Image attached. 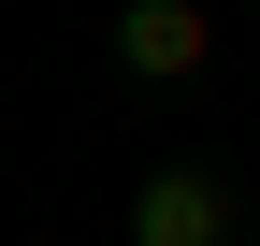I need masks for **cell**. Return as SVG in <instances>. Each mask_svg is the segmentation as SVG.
<instances>
[{"instance_id":"7a4b0ae2","label":"cell","mask_w":260,"mask_h":246,"mask_svg":"<svg viewBox=\"0 0 260 246\" xmlns=\"http://www.w3.org/2000/svg\"><path fill=\"white\" fill-rule=\"evenodd\" d=\"M130 246H232V189H217L203 160L145 174V189H130Z\"/></svg>"},{"instance_id":"6da1fadb","label":"cell","mask_w":260,"mask_h":246,"mask_svg":"<svg viewBox=\"0 0 260 246\" xmlns=\"http://www.w3.org/2000/svg\"><path fill=\"white\" fill-rule=\"evenodd\" d=\"M217 58V15L203 0H116V73L130 87H188Z\"/></svg>"}]
</instances>
